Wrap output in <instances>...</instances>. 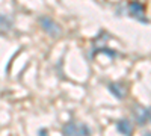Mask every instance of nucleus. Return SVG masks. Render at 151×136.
<instances>
[{"instance_id": "f257e3e1", "label": "nucleus", "mask_w": 151, "mask_h": 136, "mask_svg": "<svg viewBox=\"0 0 151 136\" xmlns=\"http://www.w3.org/2000/svg\"><path fill=\"white\" fill-rule=\"evenodd\" d=\"M62 135L64 136H89L91 135V129L85 126V124H77V122H68V124L64 126V130H62Z\"/></svg>"}, {"instance_id": "f03ea898", "label": "nucleus", "mask_w": 151, "mask_h": 136, "mask_svg": "<svg viewBox=\"0 0 151 136\" xmlns=\"http://www.w3.org/2000/svg\"><path fill=\"white\" fill-rule=\"evenodd\" d=\"M40 24L44 29V32H47L50 36H53V38H58V36H60V33H62L60 26L50 17H40Z\"/></svg>"}, {"instance_id": "7ed1b4c3", "label": "nucleus", "mask_w": 151, "mask_h": 136, "mask_svg": "<svg viewBox=\"0 0 151 136\" xmlns=\"http://www.w3.org/2000/svg\"><path fill=\"white\" fill-rule=\"evenodd\" d=\"M129 14L132 17H134L136 20H141V21H147L145 15H144V6L139 2H130L129 3Z\"/></svg>"}, {"instance_id": "20e7f679", "label": "nucleus", "mask_w": 151, "mask_h": 136, "mask_svg": "<svg viewBox=\"0 0 151 136\" xmlns=\"http://www.w3.org/2000/svg\"><path fill=\"white\" fill-rule=\"evenodd\" d=\"M116 130H118L121 135H124V136H132V133H133L132 122H130L127 118L118 119V121H116Z\"/></svg>"}, {"instance_id": "39448f33", "label": "nucleus", "mask_w": 151, "mask_h": 136, "mask_svg": "<svg viewBox=\"0 0 151 136\" xmlns=\"http://www.w3.org/2000/svg\"><path fill=\"white\" fill-rule=\"evenodd\" d=\"M109 89L110 92L115 95L116 98H124L125 97V92H127V89H125V85L124 83H110L109 85Z\"/></svg>"}, {"instance_id": "423d86ee", "label": "nucleus", "mask_w": 151, "mask_h": 136, "mask_svg": "<svg viewBox=\"0 0 151 136\" xmlns=\"http://www.w3.org/2000/svg\"><path fill=\"white\" fill-rule=\"evenodd\" d=\"M12 24H14V21H12V18L6 14H2L0 12V33H6L12 29Z\"/></svg>"}, {"instance_id": "0eeeda50", "label": "nucleus", "mask_w": 151, "mask_h": 136, "mask_svg": "<svg viewBox=\"0 0 151 136\" xmlns=\"http://www.w3.org/2000/svg\"><path fill=\"white\" fill-rule=\"evenodd\" d=\"M133 112H134L136 121L139 122L141 126L145 124V122L148 121V118H147V109H145V107H142V106H139V104H136V106L133 107Z\"/></svg>"}, {"instance_id": "6e6552de", "label": "nucleus", "mask_w": 151, "mask_h": 136, "mask_svg": "<svg viewBox=\"0 0 151 136\" xmlns=\"http://www.w3.org/2000/svg\"><path fill=\"white\" fill-rule=\"evenodd\" d=\"M147 118H148V121L151 122V107H150V109H147Z\"/></svg>"}, {"instance_id": "1a4fd4ad", "label": "nucleus", "mask_w": 151, "mask_h": 136, "mask_svg": "<svg viewBox=\"0 0 151 136\" xmlns=\"http://www.w3.org/2000/svg\"><path fill=\"white\" fill-rule=\"evenodd\" d=\"M40 136H47V130H41L40 132Z\"/></svg>"}, {"instance_id": "9d476101", "label": "nucleus", "mask_w": 151, "mask_h": 136, "mask_svg": "<svg viewBox=\"0 0 151 136\" xmlns=\"http://www.w3.org/2000/svg\"><path fill=\"white\" fill-rule=\"evenodd\" d=\"M144 136H151V132H147V133H144Z\"/></svg>"}]
</instances>
